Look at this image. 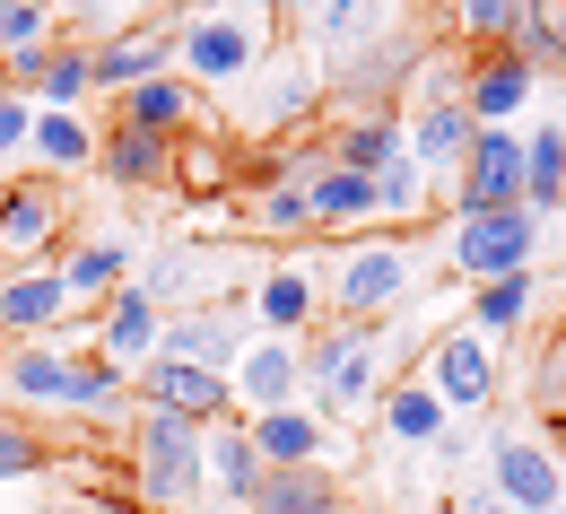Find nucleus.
<instances>
[{
    "label": "nucleus",
    "mask_w": 566,
    "mask_h": 514,
    "mask_svg": "<svg viewBox=\"0 0 566 514\" xmlns=\"http://www.w3.org/2000/svg\"><path fill=\"white\" fill-rule=\"evenodd\" d=\"M175 71V35L166 27H105L87 44V87H140V78H166Z\"/></svg>",
    "instance_id": "1a4fd4ad"
},
{
    "label": "nucleus",
    "mask_w": 566,
    "mask_h": 514,
    "mask_svg": "<svg viewBox=\"0 0 566 514\" xmlns=\"http://www.w3.org/2000/svg\"><path fill=\"white\" fill-rule=\"evenodd\" d=\"M532 253H541V219H532V210H462V219H453V271H462V280L532 271Z\"/></svg>",
    "instance_id": "7ed1b4c3"
},
{
    "label": "nucleus",
    "mask_w": 566,
    "mask_h": 514,
    "mask_svg": "<svg viewBox=\"0 0 566 514\" xmlns=\"http://www.w3.org/2000/svg\"><path fill=\"white\" fill-rule=\"evenodd\" d=\"M157 323H166V314L123 280V289L105 296V314H96V358H105V367H123V375L148 367V358H157Z\"/></svg>",
    "instance_id": "4468645a"
},
{
    "label": "nucleus",
    "mask_w": 566,
    "mask_h": 514,
    "mask_svg": "<svg viewBox=\"0 0 566 514\" xmlns=\"http://www.w3.org/2000/svg\"><path fill=\"white\" fill-rule=\"evenodd\" d=\"M132 401H157V410H175V419H192V428H218V419L235 410L227 375H210V367H175V358H148Z\"/></svg>",
    "instance_id": "9b49d317"
},
{
    "label": "nucleus",
    "mask_w": 566,
    "mask_h": 514,
    "mask_svg": "<svg viewBox=\"0 0 566 514\" xmlns=\"http://www.w3.org/2000/svg\"><path fill=\"white\" fill-rule=\"evenodd\" d=\"M392 9L401 0H323V18H314V35H323V53H332V71H349L357 44H384V27H392Z\"/></svg>",
    "instance_id": "5701e85b"
},
{
    "label": "nucleus",
    "mask_w": 566,
    "mask_h": 514,
    "mask_svg": "<svg viewBox=\"0 0 566 514\" xmlns=\"http://www.w3.org/2000/svg\"><path fill=\"white\" fill-rule=\"evenodd\" d=\"M549 18H558V35H566V0H558V9H549Z\"/></svg>",
    "instance_id": "49530a36"
},
{
    "label": "nucleus",
    "mask_w": 566,
    "mask_h": 514,
    "mask_svg": "<svg viewBox=\"0 0 566 514\" xmlns=\"http://www.w3.org/2000/svg\"><path fill=\"white\" fill-rule=\"evenodd\" d=\"M471 514H514V506H496V497H489V506H471Z\"/></svg>",
    "instance_id": "c03bdc74"
},
{
    "label": "nucleus",
    "mask_w": 566,
    "mask_h": 514,
    "mask_svg": "<svg viewBox=\"0 0 566 514\" xmlns=\"http://www.w3.org/2000/svg\"><path fill=\"white\" fill-rule=\"evenodd\" d=\"M314 305H323L314 271H305V262H280V271L262 280V296H253V323H262L271 340H296V332L314 323Z\"/></svg>",
    "instance_id": "4be33fe9"
},
{
    "label": "nucleus",
    "mask_w": 566,
    "mask_h": 514,
    "mask_svg": "<svg viewBox=\"0 0 566 514\" xmlns=\"http://www.w3.org/2000/svg\"><path fill=\"white\" fill-rule=\"evenodd\" d=\"M253 227H262V235H314V219H305V166H296V175H271V183L253 192Z\"/></svg>",
    "instance_id": "f704fd0d"
},
{
    "label": "nucleus",
    "mask_w": 566,
    "mask_h": 514,
    "mask_svg": "<svg viewBox=\"0 0 566 514\" xmlns=\"http://www.w3.org/2000/svg\"><path fill=\"white\" fill-rule=\"evenodd\" d=\"M392 157H401V114H357L332 140V166H349V175H384Z\"/></svg>",
    "instance_id": "cd10ccee"
},
{
    "label": "nucleus",
    "mask_w": 566,
    "mask_h": 514,
    "mask_svg": "<svg viewBox=\"0 0 566 514\" xmlns=\"http://www.w3.org/2000/svg\"><path fill=\"white\" fill-rule=\"evenodd\" d=\"M523 105H532V71L496 44L489 62L462 78V114H471V132H505V114H523Z\"/></svg>",
    "instance_id": "2eb2a0df"
},
{
    "label": "nucleus",
    "mask_w": 566,
    "mask_h": 514,
    "mask_svg": "<svg viewBox=\"0 0 566 514\" xmlns=\"http://www.w3.org/2000/svg\"><path fill=\"white\" fill-rule=\"evenodd\" d=\"M558 201H566V123H541V132L523 140V210L549 219Z\"/></svg>",
    "instance_id": "a878e982"
},
{
    "label": "nucleus",
    "mask_w": 566,
    "mask_h": 514,
    "mask_svg": "<svg viewBox=\"0 0 566 514\" xmlns=\"http://www.w3.org/2000/svg\"><path fill=\"white\" fill-rule=\"evenodd\" d=\"M271 53H280L271 0H201L175 27V78H192V87H235V78L262 71Z\"/></svg>",
    "instance_id": "f257e3e1"
},
{
    "label": "nucleus",
    "mask_w": 566,
    "mask_h": 514,
    "mask_svg": "<svg viewBox=\"0 0 566 514\" xmlns=\"http://www.w3.org/2000/svg\"><path fill=\"white\" fill-rule=\"evenodd\" d=\"M305 219L314 227H366L375 219V175H349V166H305Z\"/></svg>",
    "instance_id": "a211bd4d"
},
{
    "label": "nucleus",
    "mask_w": 566,
    "mask_h": 514,
    "mask_svg": "<svg viewBox=\"0 0 566 514\" xmlns=\"http://www.w3.org/2000/svg\"><path fill=\"white\" fill-rule=\"evenodd\" d=\"M271 18H280V27H314V18H323V0H271Z\"/></svg>",
    "instance_id": "79ce46f5"
},
{
    "label": "nucleus",
    "mask_w": 566,
    "mask_h": 514,
    "mask_svg": "<svg viewBox=\"0 0 566 514\" xmlns=\"http://www.w3.org/2000/svg\"><path fill=\"white\" fill-rule=\"evenodd\" d=\"M27 123H35V114H27L18 96H0V157H9V148H27Z\"/></svg>",
    "instance_id": "a19ab883"
},
{
    "label": "nucleus",
    "mask_w": 566,
    "mask_h": 514,
    "mask_svg": "<svg viewBox=\"0 0 566 514\" xmlns=\"http://www.w3.org/2000/svg\"><path fill=\"white\" fill-rule=\"evenodd\" d=\"M514 9H523V0H453V35H462V44H505V27H514Z\"/></svg>",
    "instance_id": "4c0bfd02"
},
{
    "label": "nucleus",
    "mask_w": 566,
    "mask_h": 514,
    "mask_svg": "<svg viewBox=\"0 0 566 514\" xmlns=\"http://www.w3.org/2000/svg\"><path fill=\"white\" fill-rule=\"evenodd\" d=\"M532 296H541V280H532V271H505V280H480V296H471V323H480V340L514 332V323L532 314Z\"/></svg>",
    "instance_id": "c756f323"
},
{
    "label": "nucleus",
    "mask_w": 566,
    "mask_h": 514,
    "mask_svg": "<svg viewBox=\"0 0 566 514\" xmlns=\"http://www.w3.org/2000/svg\"><path fill=\"white\" fill-rule=\"evenodd\" d=\"M0 71H9V87H35L44 105H62V114H71L78 96H87V44H53V53L35 44V53H9Z\"/></svg>",
    "instance_id": "f3484780"
},
{
    "label": "nucleus",
    "mask_w": 566,
    "mask_h": 514,
    "mask_svg": "<svg viewBox=\"0 0 566 514\" xmlns=\"http://www.w3.org/2000/svg\"><path fill=\"white\" fill-rule=\"evenodd\" d=\"M35 471H44V437L0 410V480H35Z\"/></svg>",
    "instance_id": "ea45409f"
},
{
    "label": "nucleus",
    "mask_w": 566,
    "mask_h": 514,
    "mask_svg": "<svg viewBox=\"0 0 566 514\" xmlns=\"http://www.w3.org/2000/svg\"><path fill=\"white\" fill-rule=\"evenodd\" d=\"M410 157L419 166H462V148H471V114H462V96H427L419 114H410Z\"/></svg>",
    "instance_id": "b1692460"
},
{
    "label": "nucleus",
    "mask_w": 566,
    "mask_h": 514,
    "mask_svg": "<svg viewBox=\"0 0 566 514\" xmlns=\"http://www.w3.org/2000/svg\"><path fill=\"white\" fill-rule=\"evenodd\" d=\"M62 271H18V280H0V332H53L62 323Z\"/></svg>",
    "instance_id": "393cba45"
},
{
    "label": "nucleus",
    "mask_w": 566,
    "mask_h": 514,
    "mask_svg": "<svg viewBox=\"0 0 566 514\" xmlns=\"http://www.w3.org/2000/svg\"><path fill=\"white\" fill-rule=\"evenodd\" d=\"M44 514H96V506H44Z\"/></svg>",
    "instance_id": "a18cd8bd"
},
{
    "label": "nucleus",
    "mask_w": 566,
    "mask_h": 514,
    "mask_svg": "<svg viewBox=\"0 0 566 514\" xmlns=\"http://www.w3.org/2000/svg\"><path fill=\"white\" fill-rule=\"evenodd\" d=\"M201 437L210 428H192V419H175V410H157L140 401L132 410V489H140L148 506H192L201 497Z\"/></svg>",
    "instance_id": "f03ea898"
},
{
    "label": "nucleus",
    "mask_w": 566,
    "mask_h": 514,
    "mask_svg": "<svg viewBox=\"0 0 566 514\" xmlns=\"http://www.w3.org/2000/svg\"><path fill=\"white\" fill-rule=\"evenodd\" d=\"M53 227H62V192L53 183H9L0 192V262L9 271H35L44 244H53Z\"/></svg>",
    "instance_id": "ddd939ff"
},
{
    "label": "nucleus",
    "mask_w": 566,
    "mask_h": 514,
    "mask_svg": "<svg viewBox=\"0 0 566 514\" xmlns=\"http://www.w3.org/2000/svg\"><path fill=\"white\" fill-rule=\"evenodd\" d=\"M384 428H392L401 444H436L444 437V410H436L427 384H392V392H384Z\"/></svg>",
    "instance_id": "c9c22d12"
},
{
    "label": "nucleus",
    "mask_w": 566,
    "mask_h": 514,
    "mask_svg": "<svg viewBox=\"0 0 566 514\" xmlns=\"http://www.w3.org/2000/svg\"><path fill=\"white\" fill-rule=\"evenodd\" d=\"M253 514H340V489H332V471H262V489H253Z\"/></svg>",
    "instance_id": "bb28decb"
},
{
    "label": "nucleus",
    "mask_w": 566,
    "mask_h": 514,
    "mask_svg": "<svg viewBox=\"0 0 566 514\" xmlns=\"http://www.w3.org/2000/svg\"><path fill=\"white\" fill-rule=\"evenodd\" d=\"M427 392H436V410H480L496 392V358L480 332H444L436 340V358H427Z\"/></svg>",
    "instance_id": "f8f14e48"
},
{
    "label": "nucleus",
    "mask_w": 566,
    "mask_h": 514,
    "mask_svg": "<svg viewBox=\"0 0 566 514\" xmlns=\"http://www.w3.org/2000/svg\"><path fill=\"white\" fill-rule=\"evenodd\" d=\"M44 27H53V0H0V62L9 53H35Z\"/></svg>",
    "instance_id": "58836bf2"
},
{
    "label": "nucleus",
    "mask_w": 566,
    "mask_h": 514,
    "mask_svg": "<svg viewBox=\"0 0 566 514\" xmlns=\"http://www.w3.org/2000/svg\"><path fill=\"white\" fill-rule=\"evenodd\" d=\"M227 392H235V410L244 419H262V410H296V392H305V358H296V340H244V358L227 367Z\"/></svg>",
    "instance_id": "423d86ee"
},
{
    "label": "nucleus",
    "mask_w": 566,
    "mask_h": 514,
    "mask_svg": "<svg viewBox=\"0 0 566 514\" xmlns=\"http://www.w3.org/2000/svg\"><path fill=\"white\" fill-rule=\"evenodd\" d=\"M427 210H436V192H427V166L401 148V157L375 175V219H401V227H410V219H427Z\"/></svg>",
    "instance_id": "7c9ffc66"
},
{
    "label": "nucleus",
    "mask_w": 566,
    "mask_h": 514,
    "mask_svg": "<svg viewBox=\"0 0 566 514\" xmlns=\"http://www.w3.org/2000/svg\"><path fill=\"white\" fill-rule=\"evenodd\" d=\"M244 437L262 453V471H305L323 453V419L314 410H262V419H244Z\"/></svg>",
    "instance_id": "412c9836"
},
{
    "label": "nucleus",
    "mask_w": 566,
    "mask_h": 514,
    "mask_svg": "<svg viewBox=\"0 0 566 514\" xmlns=\"http://www.w3.org/2000/svg\"><path fill=\"white\" fill-rule=\"evenodd\" d=\"M489 471H496V506H514V514H558L566 497V471H558V453L541 437H505L489 453Z\"/></svg>",
    "instance_id": "6e6552de"
},
{
    "label": "nucleus",
    "mask_w": 566,
    "mask_h": 514,
    "mask_svg": "<svg viewBox=\"0 0 566 514\" xmlns=\"http://www.w3.org/2000/svg\"><path fill=\"white\" fill-rule=\"evenodd\" d=\"M123 271H132V244L123 235H96V244H78L71 262H62V289L96 296V289H123Z\"/></svg>",
    "instance_id": "473e14b6"
},
{
    "label": "nucleus",
    "mask_w": 566,
    "mask_h": 514,
    "mask_svg": "<svg viewBox=\"0 0 566 514\" xmlns=\"http://www.w3.org/2000/svg\"><path fill=\"white\" fill-rule=\"evenodd\" d=\"M27 148H44L53 166H96V132H87L78 114H62V105H44V114L27 123Z\"/></svg>",
    "instance_id": "72a5a7b5"
},
{
    "label": "nucleus",
    "mask_w": 566,
    "mask_h": 514,
    "mask_svg": "<svg viewBox=\"0 0 566 514\" xmlns=\"http://www.w3.org/2000/svg\"><path fill=\"white\" fill-rule=\"evenodd\" d=\"M201 489L253 506V489H262V453H253V437H244V419H218L210 437H201Z\"/></svg>",
    "instance_id": "dca6fc26"
},
{
    "label": "nucleus",
    "mask_w": 566,
    "mask_h": 514,
    "mask_svg": "<svg viewBox=\"0 0 566 514\" xmlns=\"http://www.w3.org/2000/svg\"><path fill=\"white\" fill-rule=\"evenodd\" d=\"M541 384H549V392L566 401V332H558V349H549V367H541Z\"/></svg>",
    "instance_id": "37998d69"
},
{
    "label": "nucleus",
    "mask_w": 566,
    "mask_h": 514,
    "mask_svg": "<svg viewBox=\"0 0 566 514\" xmlns=\"http://www.w3.org/2000/svg\"><path fill=\"white\" fill-rule=\"evenodd\" d=\"M453 201L462 210H523V140L514 132H471L453 166Z\"/></svg>",
    "instance_id": "39448f33"
},
{
    "label": "nucleus",
    "mask_w": 566,
    "mask_h": 514,
    "mask_svg": "<svg viewBox=\"0 0 566 514\" xmlns=\"http://www.w3.org/2000/svg\"><path fill=\"white\" fill-rule=\"evenodd\" d=\"M71 410H132V375L105 358H71Z\"/></svg>",
    "instance_id": "e433bc0d"
},
{
    "label": "nucleus",
    "mask_w": 566,
    "mask_h": 514,
    "mask_svg": "<svg viewBox=\"0 0 566 514\" xmlns=\"http://www.w3.org/2000/svg\"><path fill=\"white\" fill-rule=\"evenodd\" d=\"M175 9H201V0H175Z\"/></svg>",
    "instance_id": "de8ad7c7"
},
{
    "label": "nucleus",
    "mask_w": 566,
    "mask_h": 514,
    "mask_svg": "<svg viewBox=\"0 0 566 514\" xmlns=\"http://www.w3.org/2000/svg\"><path fill=\"white\" fill-rule=\"evenodd\" d=\"M96 166H105V183L157 192V183L175 175V140H148V132H132V123H114V132L96 140Z\"/></svg>",
    "instance_id": "aec40b11"
},
{
    "label": "nucleus",
    "mask_w": 566,
    "mask_h": 514,
    "mask_svg": "<svg viewBox=\"0 0 566 514\" xmlns=\"http://www.w3.org/2000/svg\"><path fill=\"white\" fill-rule=\"evenodd\" d=\"M558 514H566V497H558Z\"/></svg>",
    "instance_id": "09e8293b"
},
{
    "label": "nucleus",
    "mask_w": 566,
    "mask_h": 514,
    "mask_svg": "<svg viewBox=\"0 0 566 514\" xmlns=\"http://www.w3.org/2000/svg\"><path fill=\"white\" fill-rule=\"evenodd\" d=\"M410 296V253L401 244H349V262H340V280H332V305L349 314V323H375L384 305H401Z\"/></svg>",
    "instance_id": "0eeeda50"
},
{
    "label": "nucleus",
    "mask_w": 566,
    "mask_h": 514,
    "mask_svg": "<svg viewBox=\"0 0 566 514\" xmlns=\"http://www.w3.org/2000/svg\"><path fill=\"white\" fill-rule=\"evenodd\" d=\"M9 392H27V401H71V358H62L53 340H27V349L9 358Z\"/></svg>",
    "instance_id": "2f4dec72"
},
{
    "label": "nucleus",
    "mask_w": 566,
    "mask_h": 514,
    "mask_svg": "<svg viewBox=\"0 0 566 514\" xmlns=\"http://www.w3.org/2000/svg\"><path fill=\"white\" fill-rule=\"evenodd\" d=\"M218 280H227V262H218V253H192V244H184V253H166V262H157L148 280H132V289H140L148 305H166V296H210Z\"/></svg>",
    "instance_id": "c85d7f7f"
},
{
    "label": "nucleus",
    "mask_w": 566,
    "mask_h": 514,
    "mask_svg": "<svg viewBox=\"0 0 566 514\" xmlns=\"http://www.w3.org/2000/svg\"><path fill=\"white\" fill-rule=\"evenodd\" d=\"M244 340H253V323L227 314V305H201V314H184V323H157V358H175V367H210V375L235 367Z\"/></svg>",
    "instance_id": "9d476101"
},
{
    "label": "nucleus",
    "mask_w": 566,
    "mask_h": 514,
    "mask_svg": "<svg viewBox=\"0 0 566 514\" xmlns=\"http://www.w3.org/2000/svg\"><path fill=\"white\" fill-rule=\"evenodd\" d=\"M201 114V96H192V78H140V87H123V114L114 123H132V132H148V140H175L184 123Z\"/></svg>",
    "instance_id": "6ab92c4d"
},
{
    "label": "nucleus",
    "mask_w": 566,
    "mask_h": 514,
    "mask_svg": "<svg viewBox=\"0 0 566 514\" xmlns=\"http://www.w3.org/2000/svg\"><path fill=\"white\" fill-rule=\"evenodd\" d=\"M375 349H384V323H332L323 332V349H314V401H332V410H357L366 392H375Z\"/></svg>",
    "instance_id": "20e7f679"
}]
</instances>
